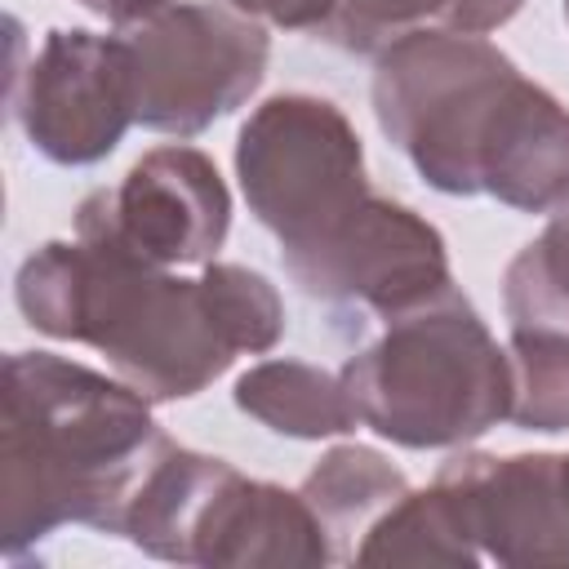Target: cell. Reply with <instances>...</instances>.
Masks as SVG:
<instances>
[{
  "instance_id": "cell-2",
  "label": "cell",
  "mask_w": 569,
  "mask_h": 569,
  "mask_svg": "<svg viewBox=\"0 0 569 569\" xmlns=\"http://www.w3.org/2000/svg\"><path fill=\"white\" fill-rule=\"evenodd\" d=\"M173 440L151 400L53 351L4 356L0 542L22 556L62 525L120 533L124 507Z\"/></svg>"
},
{
  "instance_id": "cell-14",
  "label": "cell",
  "mask_w": 569,
  "mask_h": 569,
  "mask_svg": "<svg viewBox=\"0 0 569 569\" xmlns=\"http://www.w3.org/2000/svg\"><path fill=\"white\" fill-rule=\"evenodd\" d=\"M356 565H480V551L458 525L453 502L431 480L427 489H409L400 502H391L369 533L360 538Z\"/></svg>"
},
{
  "instance_id": "cell-15",
  "label": "cell",
  "mask_w": 569,
  "mask_h": 569,
  "mask_svg": "<svg viewBox=\"0 0 569 569\" xmlns=\"http://www.w3.org/2000/svg\"><path fill=\"white\" fill-rule=\"evenodd\" d=\"M502 307L511 329L569 333V200L551 209L542 236L507 262Z\"/></svg>"
},
{
  "instance_id": "cell-1",
  "label": "cell",
  "mask_w": 569,
  "mask_h": 569,
  "mask_svg": "<svg viewBox=\"0 0 569 569\" xmlns=\"http://www.w3.org/2000/svg\"><path fill=\"white\" fill-rule=\"evenodd\" d=\"M373 116L445 196H493L520 213L569 200V111L485 36L427 27L387 44Z\"/></svg>"
},
{
  "instance_id": "cell-10",
  "label": "cell",
  "mask_w": 569,
  "mask_h": 569,
  "mask_svg": "<svg viewBox=\"0 0 569 569\" xmlns=\"http://www.w3.org/2000/svg\"><path fill=\"white\" fill-rule=\"evenodd\" d=\"M293 284L320 302H360L373 316H405L453 284L445 236L387 196H369L325 240L280 253Z\"/></svg>"
},
{
  "instance_id": "cell-9",
  "label": "cell",
  "mask_w": 569,
  "mask_h": 569,
  "mask_svg": "<svg viewBox=\"0 0 569 569\" xmlns=\"http://www.w3.org/2000/svg\"><path fill=\"white\" fill-rule=\"evenodd\" d=\"M13 116L27 142L67 169L107 160L138 124L133 58L124 36L53 27L13 84Z\"/></svg>"
},
{
  "instance_id": "cell-18",
  "label": "cell",
  "mask_w": 569,
  "mask_h": 569,
  "mask_svg": "<svg viewBox=\"0 0 569 569\" xmlns=\"http://www.w3.org/2000/svg\"><path fill=\"white\" fill-rule=\"evenodd\" d=\"M525 0H449L440 27L445 31H462V36H485L498 31L502 22H511L520 13Z\"/></svg>"
},
{
  "instance_id": "cell-16",
  "label": "cell",
  "mask_w": 569,
  "mask_h": 569,
  "mask_svg": "<svg viewBox=\"0 0 569 569\" xmlns=\"http://www.w3.org/2000/svg\"><path fill=\"white\" fill-rule=\"evenodd\" d=\"M511 422L520 431H569V333L511 329Z\"/></svg>"
},
{
  "instance_id": "cell-21",
  "label": "cell",
  "mask_w": 569,
  "mask_h": 569,
  "mask_svg": "<svg viewBox=\"0 0 569 569\" xmlns=\"http://www.w3.org/2000/svg\"><path fill=\"white\" fill-rule=\"evenodd\" d=\"M565 18H569V0H565Z\"/></svg>"
},
{
  "instance_id": "cell-6",
  "label": "cell",
  "mask_w": 569,
  "mask_h": 569,
  "mask_svg": "<svg viewBox=\"0 0 569 569\" xmlns=\"http://www.w3.org/2000/svg\"><path fill=\"white\" fill-rule=\"evenodd\" d=\"M236 178L280 253L325 240L373 196L356 124L316 93H276L249 111L236 138Z\"/></svg>"
},
{
  "instance_id": "cell-19",
  "label": "cell",
  "mask_w": 569,
  "mask_h": 569,
  "mask_svg": "<svg viewBox=\"0 0 569 569\" xmlns=\"http://www.w3.org/2000/svg\"><path fill=\"white\" fill-rule=\"evenodd\" d=\"M231 4L289 31H316L333 9V0H231Z\"/></svg>"
},
{
  "instance_id": "cell-11",
  "label": "cell",
  "mask_w": 569,
  "mask_h": 569,
  "mask_svg": "<svg viewBox=\"0 0 569 569\" xmlns=\"http://www.w3.org/2000/svg\"><path fill=\"white\" fill-rule=\"evenodd\" d=\"M436 485L480 560L569 565V453H453Z\"/></svg>"
},
{
  "instance_id": "cell-13",
  "label": "cell",
  "mask_w": 569,
  "mask_h": 569,
  "mask_svg": "<svg viewBox=\"0 0 569 569\" xmlns=\"http://www.w3.org/2000/svg\"><path fill=\"white\" fill-rule=\"evenodd\" d=\"M236 405L276 436L293 440H329L360 422L342 378L302 360H262L244 369L236 378Z\"/></svg>"
},
{
  "instance_id": "cell-17",
  "label": "cell",
  "mask_w": 569,
  "mask_h": 569,
  "mask_svg": "<svg viewBox=\"0 0 569 569\" xmlns=\"http://www.w3.org/2000/svg\"><path fill=\"white\" fill-rule=\"evenodd\" d=\"M449 0H333L316 36L342 53H382L400 36L440 27Z\"/></svg>"
},
{
  "instance_id": "cell-7",
  "label": "cell",
  "mask_w": 569,
  "mask_h": 569,
  "mask_svg": "<svg viewBox=\"0 0 569 569\" xmlns=\"http://www.w3.org/2000/svg\"><path fill=\"white\" fill-rule=\"evenodd\" d=\"M120 36L133 58L138 124L173 138H196L244 107L271 58L262 18L222 0L164 4Z\"/></svg>"
},
{
  "instance_id": "cell-8",
  "label": "cell",
  "mask_w": 569,
  "mask_h": 569,
  "mask_svg": "<svg viewBox=\"0 0 569 569\" xmlns=\"http://www.w3.org/2000/svg\"><path fill=\"white\" fill-rule=\"evenodd\" d=\"M231 231V191L218 164L182 142L156 147L116 187L76 209V236L116 244L151 267H204Z\"/></svg>"
},
{
  "instance_id": "cell-4",
  "label": "cell",
  "mask_w": 569,
  "mask_h": 569,
  "mask_svg": "<svg viewBox=\"0 0 569 569\" xmlns=\"http://www.w3.org/2000/svg\"><path fill=\"white\" fill-rule=\"evenodd\" d=\"M338 378L356 418L405 449H458L511 413L507 347L453 284L391 316Z\"/></svg>"
},
{
  "instance_id": "cell-12",
  "label": "cell",
  "mask_w": 569,
  "mask_h": 569,
  "mask_svg": "<svg viewBox=\"0 0 569 569\" xmlns=\"http://www.w3.org/2000/svg\"><path fill=\"white\" fill-rule=\"evenodd\" d=\"M316 520L329 533L333 560H351L369 525L409 493V480L400 467H391L378 449L369 445H333L302 480L298 489Z\"/></svg>"
},
{
  "instance_id": "cell-20",
  "label": "cell",
  "mask_w": 569,
  "mask_h": 569,
  "mask_svg": "<svg viewBox=\"0 0 569 569\" xmlns=\"http://www.w3.org/2000/svg\"><path fill=\"white\" fill-rule=\"evenodd\" d=\"M76 4H84L89 13H98V18L116 22V27H129V22H142L147 13L164 9L169 0H76Z\"/></svg>"
},
{
  "instance_id": "cell-5",
  "label": "cell",
  "mask_w": 569,
  "mask_h": 569,
  "mask_svg": "<svg viewBox=\"0 0 569 569\" xmlns=\"http://www.w3.org/2000/svg\"><path fill=\"white\" fill-rule=\"evenodd\" d=\"M120 533L173 565H333L325 525L302 493L249 480L227 458L169 445L124 507Z\"/></svg>"
},
{
  "instance_id": "cell-3",
  "label": "cell",
  "mask_w": 569,
  "mask_h": 569,
  "mask_svg": "<svg viewBox=\"0 0 569 569\" xmlns=\"http://www.w3.org/2000/svg\"><path fill=\"white\" fill-rule=\"evenodd\" d=\"M13 298L31 329L102 351L147 400L200 396L249 351L218 262L187 280L116 244L49 240L18 267Z\"/></svg>"
}]
</instances>
